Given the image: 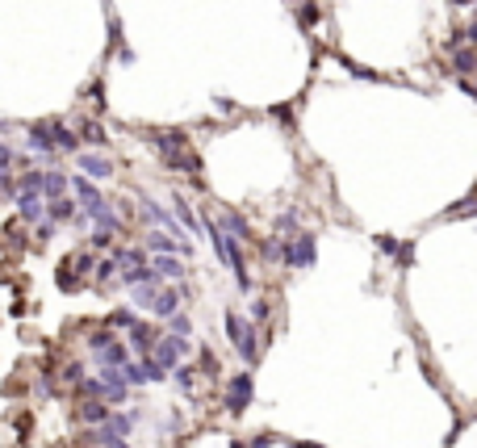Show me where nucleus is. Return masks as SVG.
Returning a JSON list of instances; mask_svg holds the SVG:
<instances>
[{
    "label": "nucleus",
    "mask_w": 477,
    "mask_h": 448,
    "mask_svg": "<svg viewBox=\"0 0 477 448\" xmlns=\"http://www.w3.org/2000/svg\"><path fill=\"white\" fill-rule=\"evenodd\" d=\"M456 71H473V51H456Z\"/></svg>",
    "instance_id": "22"
},
{
    "label": "nucleus",
    "mask_w": 477,
    "mask_h": 448,
    "mask_svg": "<svg viewBox=\"0 0 477 448\" xmlns=\"http://www.w3.org/2000/svg\"><path fill=\"white\" fill-rule=\"evenodd\" d=\"M176 373V381H180V390H193V369L189 365H180V369H172Z\"/></svg>",
    "instance_id": "23"
},
{
    "label": "nucleus",
    "mask_w": 477,
    "mask_h": 448,
    "mask_svg": "<svg viewBox=\"0 0 477 448\" xmlns=\"http://www.w3.org/2000/svg\"><path fill=\"white\" fill-rule=\"evenodd\" d=\"M155 340H159V335H155V327H143V322H135V327H130V344H135L139 361H143V356H151Z\"/></svg>",
    "instance_id": "10"
},
{
    "label": "nucleus",
    "mask_w": 477,
    "mask_h": 448,
    "mask_svg": "<svg viewBox=\"0 0 477 448\" xmlns=\"http://www.w3.org/2000/svg\"><path fill=\"white\" fill-rule=\"evenodd\" d=\"M96 273H101V281H109V277L117 273V260H113V256H109V260H101V264H96Z\"/></svg>",
    "instance_id": "24"
},
{
    "label": "nucleus",
    "mask_w": 477,
    "mask_h": 448,
    "mask_svg": "<svg viewBox=\"0 0 477 448\" xmlns=\"http://www.w3.org/2000/svg\"><path fill=\"white\" fill-rule=\"evenodd\" d=\"M176 214H180V218H184V227H193V231H197V218H193V214H189V205H184V201H180V197H176Z\"/></svg>",
    "instance_id": "27"
},
{
    "label": "nucleus",
    "mask_w": 477,
    "mask_h": 448,
    "mask_svg": "<svg viewBox=\"0 0 477 448\" xmlns=\"http://www.w3.org/2000/svg\"><path fill=\"white\" fill-rule=\"evenodd\" d=\"M63 189H67V176H63V172H46V176H42V189H38V193H46V197L55 201V197H59Z\"/></svg>",
    "instance_id": "16"
},
{
    "label": "nucleus",
    "mask_w": 477,
    "mask_h": 448,
    "mask_svg": "<svg viewBox=\"0 0 477 448\" xmlns=\"http://www.w3.org/2000/svg\"><path fill=\"white\" fill-rule=\"evenodd\" d=\"M189 331H193V322H189L184 314H172V335H180V340H184Z\"/></svg>",
    "instance_id": "21"
},
{
    "label": "nucleus",
    "mask_w": 477,
    "mask_h": 448,
    "mask_svg": "<svg viewBox=\"0 0 477 448\" xmlns=\"http://www.w3.org/2000/svg\"><path fill=\"white\" fill-rule=\"evenodd\" d=\"M96 365H101V369H122V365H126V348L117 344V340L101 344V348H96Z\"/></svg>",
    "instance_id": "11"
},
{
    "label": "nucleus",
    "mask_w": 477,
    "mask_h": 448,
    "mask_svg": "<svg viewBox=\"0 0 477 448\" xmlns=\"http://www.w3.org/2000/svg\"><path fill=\"white\" fill-rule=\"evenodd\" d=\"M176 306H180V293H176V289H159V293H155V302H151V310H155L159 318H172V314H176Z\"/></svg>",
    "instance_id": "13"
},
{
    "label": "nucleus",
    "mask_w": 477,
    "mask_h": 448,
    "mask_svg": "<svg viewBox=\"0 0 477 448\" xmlns=\"http://www.w3.org/2000/svg\"><path fill=\"white\" fill-rule=\"evenodd\" d=\"M76 193H80V201H84V218H96V214L105 209V201H101V193L92 189V180L76 176Z\"/></svg>",
    "instance_id": "9"
},
{
    "label": "nucleus",
    "mask_w": 477,
    "mask_h": 448,
    "mask_svg": "<svg viewBox=\"0 0 477 448\" xmlns=\"http://www.w3.org/2000/svg\"><path fill=\"white\" fill-rule=\"evenodd\" d=\"M189 352V340H176V335H168V340H155V348H151V361H155V369L159 373H172L176 369V361Z\"/></svg>",
    "instance_id": "4"
},
{
    "label": "nucleus",
    "mask_w": 477,
    "mask_h": 448,
    "mask_svg": "<svg viewBox=\"0 0 477 448\" xmlns=\"http://www.w3.org/2000/svg\"><path fill=\"white\" fill-rule=\"evenodd\" d=\"M109 411H113L109 402H96V398H84V402L76 406V419H80V423H88V427H101V423L109 419Z\"/></svg>",
    "instance_id": "7"
},
{
    "label": "nucleus",
    "mask_w": 477,
    "mask_h": 448,
    "mask_svg": "<svg viewBox=\"0 0 477 448\" xmlns=\"http://www.w3.org/2000/svg\"><path fill=\"white\" fill-rule=\"evenodd\" d=\"M281 260L289 268H310L314 264V235H293L281 243Z\"/></svg>",
    "instance_id": "3"
},
{
    "label": "nucleus",
    "mask_w": 477,
    "mask_h": 448,
    "mask_svg": "<svg viewBox=\"0 0 477 448\" xmlns=\"http://www.w3.org/2000/svg\"><path fill=\"white\" fill-rule=\"evenodd\" d=\"M252 318L264 322V318H268V302H252Z\"/></svg>",
    "instance_id": "29"
},
{
    "label": "nucleus",
    "mask_w": 477,
    "mask_h": 448,
    "mask_svg": "<svg viewBox=\"0 0 477 448\" xmlns=\"http://www.w3.org/2000/svg\"><path fill=\"white\" fill-rule=\"evenodd\" d=\"M155 277H172V281H180V277H184V264H180L176 256H155Z\"/></svg>",
    "instance_id": "14"
},
{
    "label": "nucleus",
    "mask_w": 477,
    "mask_h": 448,
    "mask_svg": "<svg viewBox=\"0 0 477 448\" xmlns=\"http://www.w3.org/2000/svg\"><path fill=\"white\" fill-rule=\"evenodd\" d=\"M248 402H252V373H234L226 381V411L230 415H243Z\"/></svg>",
    "instance_id": "5"
},
{
    "label": "nucleus",
    "mask_w": 477,
    "mask_h": 448,
    "mask_svg": "<svg viewBox=\"0 0 477 448\" xmlns=\"http://www.w3.org/2000/svg\"><path fill=\"white\" fill-rule=\"evenodd\" d=\"M42 209H46V205H42V197H38V193H21V218H26V222H38V218H42Z\"/></svg>",
    "instance_id": "15"
},
{
    "label": "nucleus",
    "mask_w": 477,
    "mask_h": 448,
    "mask_svg": "<svg viewBox=\"0 0 477 448\" xmlns=\"http://www.w3.org/2000/svg\"><path fill=\"white\" fill-rule=\"evenodd\" d=\"M297 21H302V26H314V21H318V9H314V5H306V9L297 13Z\"/></svg>",
    "instance_id": "28"
},
{
    "label": "nucleus",
    "mask_w": 477,
    "mask_h": 448,
    "mask_svg": "<svg viewBox=\"0 0 477 448\" xmlns=\"http://www.w3.org/2000/svg\"><path fill=\"white\" fill-rule=\"evenodd\" d=\"M147 248H151L155 256H172V252H189L193 243H189V239H172V235H164V231H151V235H147Z\"/></svg>",
    "instance_id": "8"
},
{
    "label": "nucleus",
    "mask_w": 477,
    "mask_h": 448,
    "mask_svg": "<svg viewBox=\"0 0 477 448\" xmlns=\"http://www.w3.org/2000/svg\"><path fill=\"white\" fill-rule=\"evenodd\" d=\"M155 293H159V277H151V281L135 285V302H139V306H151V302H155Z\"/></svg>",
    "instance_id": "18"
},
{
    "label": "nucleus",
    "mask_w": 477,
    "mask_h": 448,
    "mask_svg": "<svg viewBox=\"0 0 477 448\" xmlns=\"http://www.w3.org/2000/svg\"><path fill=\"white\" fill-rule=\"evenodd\" d=\"M21 189H26V193H38V189H42V172H26V176H21ZM38 197H42V193H38Z\"/></svg>",
    "instance_id": "20"
},
{
    "label": "nucleus",
    "mask_w": 477,
    "mask_h": 448,
    "mask_svg": "<svg viewBox=\"0 0 477 448\" xmlns=\"http://www.w3.org/2000/svg\"><path fill=\"white\" fill-rule=\"evenodd\" d=\"M80 377H84V365H80V361H76V365H67V369H63V381H71V386H76V381H80Z\"/></svg>",
    "instance_id": "25"
},
{
    "label": "nucleus",
    "mask_w": 477,
    "mask_h": 448,
    "mask_svg": "<svg viewBox=\"0 0 477 448\" xmlns=\"http://www.w3.org/2000/svg\"><path fill=\"white\" fill-rule=\"evenodd\" d=\"M46 214H51V222H67V218L76 214V205H71L67 197H55V201L46 205Z\"/></svg>",
    "instance_id": "17"
},
{
    "label": "nucleus",
    "mask_w": 477,
    "mask_h": 448,
    "mask_svg": "<svg viewBox=\"0 0 477 448\" xmlns=\"http://www.w3.org/2000/svg\"><path fill=\"white\" fill-rule=\"evenodd\" d=\"M109 322H113V327H135V314H130V310H117Z\"/></svg>",
    "instance_id": "26"
},
{
    "label": "nucleus",
    "mask_w": 477,
    "mask_h": 448,
    "mask_svg": "<svg viewBox=\"0 0 477 448\" xmlns=\"http://www.w3.org/2000/svg\"><path fill=\"white\" fill-rule=\"evenodd\" d=\"M226 331H230V344H234V352L243 356L248 365H256V356H260V344H256V327L238 314V310H230L226 314Z\"/></svg>",
    "instance_id": "2"
},
{
    "label": "nucleus",
    "mask_w": 477,
    "mask_h": 448,
    "mask_svg": "<svg viewBox=\"0 0 477 448\" xmlns=\"http://www.w3.org/2000/svg\"><path fill=\"white\" fill-rule=\"evenodd\" d=\"M151 143H155V151L164 155V164H168V168H180V172H189V176H197V172H201V160L189 151V139H184L180 130H155V135H151Z\"/></svg>",
    "instance_id": "1"
},
{
    "label": "nucleus",
    "mask_w": 477,
    "mask_h": 448,
    "mask_svg": "<svg viewBox=\"0 0 477 448\" xmlns=\"http://www.w3.org/2000/svg\"><path fill=\"white\" fill-rule=\"evenodd\" d=\"M122 377H126V386H143V381H164V373L155 369V361H151V356H143V361H126V365H122Z\"/></svg>",
    "instance_id": "6"
},
{
    "label": "nucleus",
    "mask_w": 477,
    "mask_h": 448,
    "mask_svg": "<svg viewBox=\"0 0 477 448\" xmlns=\"http://www.w3.org/2000/svg\"><path fill=\"white\" fill-rule=\"evenodd\" d=\"M456 5H469V0H456Z\"/></svg>",
    "instance_id": "33"
},
{
    "label": "nucleus",
    "mask_w": 477,
    "mask_h": 448,
    "mask_svg": "<svg viewBox=\"0 0 477 448\" xmlns=\"http://www.w3.org/2000/svg\"><path fill=\"white\" fill-rule=\"evenodd\" d=\"M293 222H297V214H281V218H277V231H289Z\"/></svg>",
    "instance_id": "30"
},
{
    "label": "nucleus",
    "mask_w": 477,
    "mask_h": 448,
    "mask_svg": "<svg viewBox=\"0 0 477 448\" xmlns=\"http://www.w3.org/2000/svg\"><path fill=\"white\" fill-rule=\"evenodd\" d=\"M76 164H80V168H84V172H88V176H92V180H105V176H109V172H113V164H109V160H105V155H80V160H76Z\"/></svg>",
    "instance_id": "12"
},
{
    "label": "nucleus",
    "mask_w": 477,
    "mask_h": 448,
    "mask_svg": "<svg viewBox=\"0 0 477 448\" xmlns=\"http://www.w3.org/2000/svg\"><path fill=\"white\" fill-rule=\"evenodd\" d=\"M80 130H84V139H88V143H92V147H105V143H109V139H105V130H101V126H96V122H84V126H80Z\"/></svg>",
    "instance_id": "19"
},
{
    "label": "nucleus",
    "mask_w": 477,
    "mask_h": 448,
    "mask_svg": "<svg viewBox=\"0 0 477 448\" xmlns=\"http://www.w3.org/2000/svg\"><path fill=\"white\" fill-rule=\"evenodd\" d=\"M9 164H13V151H9V147H5V143H0V172H5V168H9Z\"/></svg>",
    "instance_id": "31"
},
{
    "label": "nucleus",
    "mask_w": 477,
    "mask_h": 448,
    "mask_svg": "<svg viewBox=\"0 0 477 448\" xmlns=\"http://www.w3.org/2000/svg\"><path fill=\"white\" fill-rule=\"evenodd\" d=\"M101 448H130L126 440H101Z\"/></svg>",
    "instance_id": "32"
}]
</instances>
